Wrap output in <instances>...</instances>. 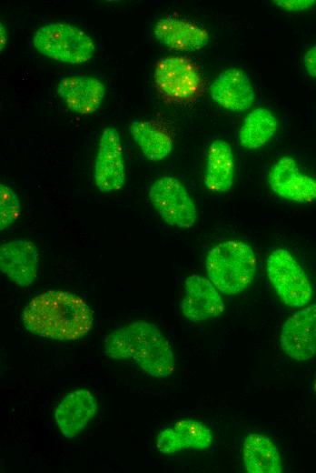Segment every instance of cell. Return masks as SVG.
<instances>
[{
  "mask_svg": "<svg viewBox=\"0 0 316 473\" xmlns=\"http://www.w3.org/2000/svg\"><path fill=\"white\" fill-rule=\"evenodd\" d=\"M212 100L232 112H244L253 104L255 93L248 75L239 68L222 71L210 87Z\"/></svg>",
  "mask_w": 316,
  "mask_h": 473,
  "instance_id": "obj_14",
  "label": "cell"
},
{
  "mask_svg": "<svg viewBox=\"0 0 316 473\" xmlns=\"http://www.w3.org/2000/svg\"><path fill=\"white\" fill-rule=\"evenodd\" d=\"M0 35H1L0 49H1V51H3L6 45V41H7V33H6L5 27L3 25L2 21H1V26H0Z\"/></svg>",
  "mask_w": 316,
  "mask_h": 473,
  "instance_id": "obj_25",
  "label": "cell"
},
{
  "mask_svg": "<svg viewBox=\"0 0 316 473\" xmlns=\"http://www.w3.org/2000/svg\"><path fill=\"white\" fill-rule=\"evenodd\" d=\"M274 4L290 12L304 11L312 7L316 1L314 0H277Z\"/></svg>",
  "mask_w": 316,
  "mask_h": 473,
  "instance_id": "obj_23",
  "label": "cell"
},
{
  "mask_svg": "<svg viewBox=\"0 0 316 473\" xmlns=\"http://www.w3.org/2000/svg\"><path fill=\"white\" fill-rule=\"evenodd\" d=\"M277 129V117L271 111L255 108L246 116L240 127V144L246 149H258L274 136Z\"/></svg>",
  "mask_w": 316,
  "mask_h": 473,
  "instance_id": "obj_21",
  "label": "cell"
},
{
  "mask_svg": "<svg viewBox=\"0 0 316 473\" xmlns=\"http://www.w3.org/2000/svg\"><path fill=\"white\" fill-rule=\"evenodd\" d=\"M37 267L38 252L33 242L19 239L1 246L0 268L11 282L22 287H29L35 280Z\"/></svg>",
  "mask_w": 316,
  "mask_h": 473,
  "instance_id": "obj_13",
  "label": "cell"
},
{
  "mask_svg": "<svg viewBox=\"0 0 316 473\" xmlns=\"http://www.w3.org/2000/svg\"><path fill=\"white\" fill-rule=\"evenodd\" d=\"M313 391L316 393V378H315L314 383H313Z\"/></svg>",
  "mask_w": 316,
  "mask_h": 473,
  "instance_id": "obj_26",
  "label": "cell"
},
{
  "mask_svg": "<svg viewBox=\"0 0 316 473\" xmlns=\"http://www.w3.org/2000/svg\"><path fill=\"white\" fill-rule=\"evenodd\" d=\"M56 92L70 110L80 115H89L99 108L105 87L94 76L71 75L59 81Z\"/></svg>",
  "mask_w": 316,
  "mask_h": 473,
  "instance_id": "obj_15",
  "label": "cell"
},
{
  "mask_svg": "<svg viewBox=\"0 0 316 473\" xmlns=\"http://www.w3.org/2000/svg\"><path fill=\"white\" fill-rule=\"evenodd\" d=\"M33 45L41 55L70 65L87 62L95 51L90 35L66 23H53L39 27L34 34Z\"/></svg>",
  "mask_w": 316,
  "mask_h": 473,
  "instance_id": "obj_5",
  "label": "cell"
},
{
  "mask_svg": "<svg viewBox=\"0 0 316 473\" xmlns=\"http://www.w3.org/2000/svg\"><path fill=\"white\" fill-rule=\"evenodd\" d=\"M256 257L245 242L227 240L215 245L205 259L209 280L222 294L237 295L253 280Z\"/></svg>",
  "mask_w": 316,
  "mask_h": 473,
  "instance_id": "obj_3",
  "label": "cell"
},
{
  "mask_svg": "<svg viewBox=\"0 0 316 473\" xmlns=\"http://www.w3.org/2000/svg\"><path fill=\"white\" fill-rule=\"evenodd\" d=\"M280 343L283 352L298 362L316 355V303L302 307L286 319Z\"/></svg>",
  "mask_w": 316,
  "mask_h": 473,
  "instance_id": "obj_9",
  "label": "cell"
},
{
  "mask_svg": "<svg viewBox=\"0 0 316 473\" xmlns=\"http://www.w3.org/2000/svg\"><path fill=\"white\" fill-rule=\"evenodd\" d=\"M21 215V203L8 186L0 184V230L10 226Z\"/></svg>",
  "mask_w": 316,
  "mask_h": 473,
  "instance_id": "obj_22",
  "label": "cell"
},
{
  "mask_svg": "<svg viewBox=\"0 0 316 473\" xmlns=\"http://www.w3.org/2000/svg\"><path fill=\"white\" fill-rule=\"evenodd\" d=\"M148 196L166 224L189 228L196 222V206L183 184L177 178L163 176L157 179L150 186Z\"/></svg>",
  "mask_w": 316,
  "mask_h": 473,
  "instance_id": "obj_7",
  "label": "cell"
},
{
  "mask_svg": "<svg viewBox=\"0 0 316 473\" xmlns=\"http://www.w3.org/2000/svg\"><path fill=\"white\" fill-rule=\"evenodd\" d=\"M153 33L161 44L176 51H197L210 41L205 28L189 20L173 16L159 19Z\"/></svg>",
  "mask_w": 316,
  "mask_h": 473,
  "instance_id": "obj_16",
  "label": "cell"
},
{
  "mask_svg": "<svg viewBox=\"0 0 316 473\" xmlns=\"http://www.w3.org/2000/svg\"><path fill=\"white\" fill-rule=\"evenodd\" d=\"M97 411V400L85 388H77L65 395L54 410L55 424L66 438H74L92 420Z\"/></svg>",
  "mask_w": 316,
  "mask_h": 473,
  "instance_id": "obj_12",
  "label": "cell"
},
{
  "mask_svg": "<svg viewBox=\"0 0 316 473\" xmlns=\"http://www.w3.org/2000/svg\"><path fill=\"white\" fill-rule=\"evenodd\" d=\"M94 181L102 193L119 191L125 184L123 146L114 127H106L100 136L94 161Z\"/></svg>",
  "mask_w": 316,
  "mask_h": 473,
  "instance_id": "obj_8",
  "label": "cell"
},
{
  "mask_svg": "<svg viewBox=\"0 0 316 473\" xmlns=\"http://www.w3.org/2000/svg\"><path fill=\"white\" fill-rule=\"evenodd\" d=\"M22 321L35 336L73 341L89 333L94 325V314L82 297L55 289L32 297L23 310Z\"/></svg>",
  "mask_w": 316,
  "mask_h": 473,
  "instance_id": "obj_1",
  "label": "cell"
},
{
  "mask_svg": "<svg viewBox=\"0 0 316 473\" xmlns=\"http://www.w3.org/2000/svg\"><path fill=\"white\" fill-rule=\"evenodd\" d=\"M212 430L204 423L181 419L158 434L156 448L159 452L169 455L184 448L206 449L212 446Z\"/></svg>",
  "mask_w": 316,
  "mask_h": 473,
  "instance_id": "obj_17",
  "label": "cell"
},
{
  "mask_svg": "<svg viewBox=\"0 0 316 473\" xmlns=\"http://www.w3.org/2000/svg\"><path fill=\"white\" fill-rule=\"evenodd\" d=\"M303 63L307 73L316 78V45L308 49L304 54Z\"/></svg>",
  "mask_w": 316,
  "mask_h": 473,
  "instance_id": "obj_24",
  "label": "cell"
},
{
  "mask_svg": "<svg viewBox=\"0 0 316 473\" xmlns=\"http://www.w3.org/2000/svg\"><path fill=\"white\" fill-rule=\"evenodd\" d=\"M242 460L248 473H281L282 463L279 449L269 437L251 433L242 445Z\"/></svg>",
  "mask_w": 316,
  "mask_h": 473,
  "instance_id": "obj_19",
  "label": "cell"
},
{
  "mask_svg": "<svg viewBox=\"0 0 316 473\" xmlns=\"http://www.w3.org/2000/svg\"><path fill=\"white\" fill-rule=\"evenodd\" d=\"M220 291L206 277L193 274L184 281V297L181 302L183 315L195 323L218 317L225 309Z\"/></svg>",
  "mask_w": 316,
  "mask_h": 473,
  "instance_id": "obj_11",
  "label": "cell"
},
{
  "mask_svg": "<svg viewBox=\"0 0 316 473\" xmlns=\"http://www.w3.org/2000/svg\"><path fill=\"white\" fill-rule=\"evenodd\" d=\"M104 353L112 359H132L156 378L168 377L175 369L169 340L157 326L147 321H133L111 332L104 339Z\"/></svg>",
  "mask_w": 316,
  "mask_h": 473,
  "instance_id": "obj_2",
  "label": "cell"
},
{
  "mask_svg": "<svg viewBox=\"0 0 316 473\" xmlns=\"http://www.w3.org/2000/svg\"><path fill=\"white\" fill-rule=\"evenodd\" d=\"M268 183L275 195L286 200L311 203L316 199V179L301 172L291 156H282L272 166Z\"/></svg>",
  "mask_w": 316,
  "mask_h": 473,
  "instance_id": "obj_10",
  "label": "cell"
},
{
  "mask_svg": "<svg viewBox=\"0 0 316 473\" xmlns=\"http://www.w3.org/2000/svg\"><path fill=\"white\" fill-rule=\"evenodd\" d=\"M234 181V156L230 144L216 139L210 145L204 172L206 187L215 193H225Z\"/></svg>",
  "mask_w": 316,
  "mask_h": 473,
  "instance_id": "obj_18",
  "label": "cell"
},
{
  "mask_svg": "<svg viewBox=\"0 0 316 473\" xmlns=\"http://www.w3.org/2000/svg\"><path fill=\"white\" fill-rule=\"evenodd\" d=\"M129 130L143 155L150 161L164 159L173 149V142L169 130L156 121L134 120Z\"/></svg>",
  "mask_w": 316,
  "mask_h": 473,
  "instance_id": "obj_20",
  "label": "cell"
},
{
  "mask_svg": "<svg viewBox=\"0 0 316 473\" xmlns=\"http://www.w3.org/2000/svg\"><path fill=\"white\" fill-rule=\"evenodd\" d=\"M266 270L272 287L286 306L300 308L311 301L312 287L309 277L288 250L272 251L267 258Z\"/></svg>",
  "mask_w": 316,
  "mask_h": 473,
  "instance_id": "obj_6",
  "label": "cell"
},
{
  "mask_svg": "<svg viewBox=\"0 0 316 473\" xmlns=\"http://www.w3.org/2000/svg\"><path fill=\"white\" fill-rule=\"evenodd\" d=\"M155 88L166 103L186 105L196 101L205 90L199 66L185 56H166L154 68Z\"/></svg>",
  "mask_w": 316,
  "mask_h": 473,
  "instance_id": "obj_4",
  "label": "cell"
}]
</instances>
